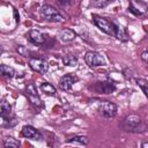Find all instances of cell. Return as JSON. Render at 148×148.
<instances>
[{
	"instance_id": "cell-10",
	"label": "cell",
	"mask_w": 148,
	"mask_h": 148,
	"mask_svg": "<svg viewBox=\"0 0 148 148\" xmlns=\"http://www.w3.org/2000/svg\"><path fill=\"white\" fill-rule=\"evenodd\" d=\"M21 134L24 138L32 139V140H40L42 139V134L31 125H24L21 130Z\"/></svg>"
},
{
	"instance_id": "cell-5",
	"label": "cell",
	"mask_w": 148,
	"mask_h": 148,
	"mask_svg": "<svg viewBox=\"0 0 148 148\" xmlns=\"http://www.w3.org/2000/svg\"><path fill=\"white\" fill-rule=\"evenodd\" d=\"M84 60H86V64L89 66V67H98V66H102L104 65V58L101 53L96 52V51H89L86 53L84 56Z\"/></svg>"
},
{
	"instance_id": "cell-16",
	"label": "cell",
	"mask_w": 148,
	"mask_h": 148,
	"mask_svg": "<svg viewBox=\"0 0 148 148\" xmlns=\"http://www.w3.org/2000/svg\"><path fill=\"white\" fill-rule=\"evenodd\" d=\"M40 90H42L44 94L50 95V96L56 95V88H54V86L51 84V83H49V82H43V83L40 84Z\"/></svg>"
},
{
	"instance_id": "cell-11",
	"label": "cell",
	"mask_w": 148,
	"mask_h": 148,
	"mask_svg": "<svg viewBox=\"0 0 148 148\" xmlns=\"http://www.w3.org/2000/svg\"><path fill=\"white\" fill-rule=\"evenodd\" d=\"M94 90L98 94H111L116 90V86L112 82H96Z\"/></svg>"
},
{
	"instance_id": "cell-22",
	"label": "cell",
	"mask_w": 148,
	"mask_h": 148,
	"mask_svg": "<svg viewBox=\"0 0 148 148\" xmlns=\"http://www.w3.org/2000/svg\"><path fill=\"white\" fill-rule=\"evenodd\" d=\"M17 51H18L20 54H22V56H24V57H29V51H28L24 46L18 45V46H17Z\"/></svg>"
},
{
	"instance_id": "cell-24",
	"label": "cell",
	"mask_w": 148,
	"mask_h": 148,
	"mask_svg": "<svg viewBox=\"0 0 148 148\" xmlns=\"http://www.w3.org/2000/svg\"><path fill=\"white\" fill-rule=\"evenodd\" d=\"M141 58H142V60H143L145 62H147V64H148V49H147L145 52H142Z\"/></svg>"
},
{
	"instance_id": "cell-4",
	"label": "cell",
	"mask_w": 148,
	"mask_h": 148,
	"mask_svg": "<svg viewBox=\"0 0 148 148\" xmlns=\"http://www.w3.org/2000/svg\"><path fill=\"white\" fill-rule=\"evenodd\" d=\"M98 112L104 118H113L117 114V105L112 102L104 101L98 106Z\"/></svg>"
},
{
	"instance_id": "cell-7",
	"label": "cell",
	"mask_w": 148,
	"mask_h": 148,
	"mask_svg": "<svg viewBox=\"0 0 148 148\" xmlns=\"http://www.w3.org/2000/svg\"><path fill=\"white\" fill-rule=\"evenodd\" d=\"M29 66L32 71H35L37 73H40V74L46 73L47 68H49L47 62L44 59H40V58H30L29 59Z\"/></svg>"
},
{
	"instance_id": "cell-21",
	"label": "cell",
	"mask_w": 148,
	"mask_h": 148,
	"mask_svg": "<svg viewBox=\"0 0 148 148\" xmlns=\"http://www.w3.org/2000/svg\"><path fill=\"white\" fill-rule=\"evenodd\" d=\"M136 84L141 88L142 92L145 94V96L148 98V82L145 79H138L136 80Z\"/></svg>"
},
{
	"instance_id": "cell-8",
	"label": "cell",
	"mask_w": 148,
	"mask_h": 148,
	"mask_svg": "<svg viewBox=\"0 0 148 148\" xmlns=\"http://www.w3.org/2000/svg\"><path fill=\"white\" fill-rule=\"evenodd\" d=\"M130 12L134 15H142L148 10V6L142 0H130Z\"/></svg>"
},
{
	"instance_id": "cell-18",
	"label": "cell",
	"mask_w": 148,
	"mask_h": 148,
	"mask_svg": "<svg viewBox=\"0 0 148 148\" xmlns=\"http://www.w3.org/2000/svg\"><path fill=\"white\" fill-rule=\"evenodd\" d=\"M3 147L6 148H17L20 147V141H17L16 139H14L13 136H6L3 139Z\"/></svg>"
},
{
	"instance_id": "cell-1",
	"label": "cell",
	"mask_w": 148,
	"mask_h": 148,
	"mask_svg": "<svg viewBox=\"0 0 148 148\" xmlns=\"http://www.w3.org/2000/svg\"><path fill=\"white\" fill-rule=\"evenodd\" d=\"M92 21L97 25V28H99L103 32H105L112 37H116L117 39H119L121 42L128 40V36H127L126 31L124 30V28L118 25L114 21L109 20L103 16H99V15H96V14L92 15Z\"/></svg>"
},
{
	"instance_id": "cell-19",
	"label": "cell",
	"mask_w": 148,
	"mask_h": 148,
	"mask_svg": "<svg viewBox=\"0 0 148 148\" xmlns=\"http://www.w3.org/2000/svg\"><path fill=\"white\" fill-rule=\"evenodd\" d=\"M62 62L64 65H67V66H71V67H74L77 65V58L73 54H67L62 58Z\"/></svg>"
},
{
	"instance_id": "cell-6",
	"label": "cell",
	"mask_w": 148,
	"mask_h": 148,
	"mask_svg": "<svg viewBox=\"0 0 148 148\" xmlns=\"http://www.w3.org/2000/svg\"><path fill=\"white\" fill-rule=\"evenodd\" d=\"M25 91H27V97L30 102V104L35 108H40L42 106V101H40V97L39 95L37 94V90H36V87L34 83H29L25 88Z\"/></svg>"
},
{
	"instance_id": "cell-12",
	"label": "cell",
	"mask_w": 148,
	"mask_h": 148,
	"mask_svg": "<svg viewBox=\"0 0 148 148\" xmlns=\"http://www.w3.org/2000/svg\"><path fill=\"white\" fill-rule=\"evenodd\" d=\"M27 38L35 45H42L45 43V36L38 30H30L27 34Z\"/></svg>"
},
{
	"instance_id": "cell-25",
	"label": "cell",
	"mask_w": 148,
	"mask_h": 148,
	"mask_svg": "<svg viewBox=\"0 0 148 148\" xmlns=\"http://www.w3.org/2000/svg\"><path fill=\"white\" fill-rule=\"evenodd\" d=\"M141 147H142V148H148V141L142 142V143H141Z\"/></svg>"
},
{
	"instance_id": "cell-14",
	"label": "cell",
	"mask_w": 148,
	"mask_h": 148,
	"mask_svg": "<svg viewBox=\"0 0 148 148\" xmlns=\"http://www.w3.org/2000/svg\"><path fill=\"white\" fill-rule=\"evenodd\" d=\"M0 109H1V120H7L10 118L12 116V106L9 103H7L5 99L1 101V105H0Z\"/></svg>"
},
{
	"instance_id": "cell-2",
	"label": "cell",
	"mask_w": 148,
	"mask_h": 148,
	"mask_svg": "<svg viewBox=\"0 0 148 148\" xmlns=\"http://www.w3.org/2000/svg\"><path fill=\"white\" fill-rule=\"evenodd\" d=\"M123 128L132 133H143L147 131V125L136 114L127 116L123 121Z\"/></svg>"
},
{
	"instance_id": "cell-17",
	"label": "cell",
	"mask_w": 148,
	"mask_h": 148,
	"mask_svg": "<svg viewBox=\"0 0 148 148\" xmlns=\"http://www.w3.org/2000/svg\"><path fill=\"white\" fill-rule=\"evenodd\" d=\"M0 72H1V74H2L5 77H8V79H12V77L15 75L14 68L10 67V66H7V65H1V66H0Z\"/></svg>"
},
{
	"instance_id": "cell-9",
	"label": "cell",
	"mask_w": 148,
	"mask_h": 148,
	"mask_svg": "<svg viewBox=\"0 0 148 148\" xmlns=\"http://www.w3.org/2000/svg\"><path fill=\"white\" fill-rule=\"evenodd\" d=\"M79 81V77L76 75H73V74H66L64 75L60 80H59V88L64 91H68L72 86Z\"/></svg>"
},
{
	"instance_id": "cell-15",
	"label": "cell",
	"mask_w": 148,
	"mask_h": 148,
	"mask_svg": "<svg viewBox=\"0 0 148 148\" xmlns=\"http://www.w3.org/2000/svg\"><path fill=\"white\" fill-rule=\"evenodd\" d=\"M88 142H89L88 138L83 135H75L67 140V143H74V145H80V146H87Z\"/></svg>"
},
{
	"instance_id": "cell-20",
	"label": "cell",
	"mask_w": 148,
	"mask_h": 148,
	"mask_svg": "<svg viewBox=\"0 0 148 148\" xmlns=\"http://www.w3.org/2000/svg\"><path fill=\"white\" fill-rule=\"evenodd\" d=\"M113 1L114 0H91V6L96 7V8H103V7L110 5Z\"/></svg>"
},
{
	"instance_id": "cell-23",
	"label": "cell",
	"mask_w": 148,
	"mask_h": 148,
	"mask_svg": "<svg viewBox=\"0 0 148 148\" xmlns=\"http://www.w3.org/2000/svg\"><path fill=\"white\" fill-rule=\"evenodd\" d=\"M123 74H124V77L127 79V80H131L133 77V72L130 69V68H125L123 71Z\"/></svg>"
},
{
	"instance_id": "cell-3",
	"label": "cell",
	"mask_w": 148,
	"mask_h": 148,
	"mask_svg": "<svg viewBox=\"0 0 148 148\" xmlns=\"http://www.w3.org/2000/svg\"><path fill=\"white\" fill-rule=\"evenodd\" d=\"M39 13H40V16L44 20L50 21V22H62V21H65L64 16L60 14V12L51 5L42 6L40 9H39Z\"/></svg>"
},
{
	"instance_id": "cell-13",
	"label": "cell",
	"mask_w": 148,
	"mask_h": 148,
	"mask_svg": "<svg viewBox=\"0 0 148 148\" xmlns=\"http://www.w3.org/2000/svg\"><path fill=\"white\" fill-rule=\"evenodd\" d=\"M76 38V34L74 30L72 29H62L60 32H59V39L62 42V43H68V42H72Z\"/></svg>"
}]
</instances>
